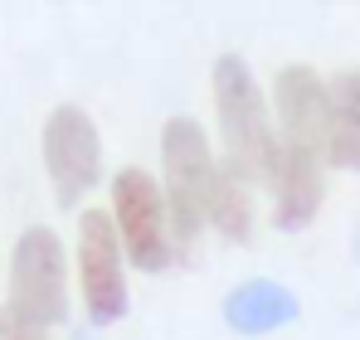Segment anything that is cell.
Segmentation results:
<instances>
[{
	"label": "cell",
	"mask_w": 360,
	"mask_h": 340,
	"mask_svg": "<svg viewBox=\"0 0 360 340\" xmlns=\"http://www.w3.org/2000/svg\"><path fill=\"white\" fill-rule=\"evenodd\" d=\"M224 180V161L214 156L205 126L195 117H166L161 126V190H166V209H171V228H176V248H185L200 224H210L214 195Z\"/></svg>",
	"instance_id": "obj_2"
},
{
	"label": "cell",
	"mask_w": 360,
	"mask_h": 340,
	"mask_svg": "<svg viewBox=\"0 0 360 340\" xmlns=\"http://www.w3.org/2000/svg\"><path fill=\"white\" fill-rule=\"evenodd\" d=\"M210 88H214V117H219V136H224V170H234L243 185H263V170L278 146L273 103H268L263 83L253 78L248 58L219 54L210 68Z\"/></svg>",
	"instance_id": "obj_1"
},
{
	"label": "cell",
	"mask_w": 360,
	"mask_h": 340,
	"mask_svg": "<svg viewBox=\"0 0 360 340\" xmlns=\"http://www.w3.org/2000/svg\"><path fill=\"white\" fill-rule=\"evenodd\" d=\"M263 185L273 195V228L283 233H302L321 214V200H326V180H321V156L302 151L292 141L278 136L273 146V161L263 170Z\"/></svg>",
	"instance_id": "obj_8"
},
{
	"label": "cell",
	"mask_w": 360,
	"mask_h": 340,
	"mask_svg": "<svg viewBox=\"0 0 360 340\" xmlns=\"http://www.w3.org/2000/svg\"><path fill=\"white\" fill-rule=\"evenodd\" d=\"M356 83H360V68H356Z\"/></svg>",
	"instance_id": "obj_13"
},
{
	"label": "cell",
	"mask_w": 360,
	"mask_h": 340,
	"mask_svg": "<svg viewBox=\"0 0 360 340\" xmlns=\"http://www.w3.org/2000/svg\"><path fill=\"white\" fill-rule=\"evenodd\" d=\"M68 253L63 238L49 224H30L15 248H10V311H20L25 321L54 331L68 321Z\"/></svg>",
	"instance_id": "obj_4"
},
{
	"label": "cell",
	"mask_w": 360,
	"mask_h": 340,
	"mask_svg": "<svg viewBox=\"0 0 360 340\" xmlns=\"http://www.w3.org/2000/svg\"><path fill=\"white\" fill-rule=\"evenodd\" d=\"M73 340H83V336H73Z\"/></svg>",
	"instance_id": "obj_15"
},
{
	"label": "cell",
	"mask_w": 360,
	"mask_h": 340,
	"mask_svg": "<svg viewBox=\"0 0 360 340\" xmlns=\"http://www.w3.org/2000/svg\"><path fill=\"white\" fill-rule=\"evenodd\" d=\"M127 253H122L117 224L108 209H83L78 214V248H73V273L83 292V316L88 326H117L131 311V287H127Z\"/></svg>",
	"instance_id": "obj_5"
},
{
	"label": "cell",
	"mask_w": 360,
	"mask_h": 340,
	"mask_svg": "<svg viewBox=\"0 0 360 340\" xmlns=\"http://www.w3.org/2000/svg\"><path fill=\"white\" fill-rule=\"evenodd\" d=\"M108 214L117 224L122 253L136 273H166L176 258V228H171V209H166V190L151 170L122 166L108 185Z\"/></svg>",
	"instance_id": "obj_3"
},
{
	"label": "cell",
	"mask_w": 360,
	"mask_h": 340,
	"mask_svg": "<svg viewBox=\"0 0 360 340\" xmlns=\"http://www.w3.org/2000/svg\"><path fill=\"white\" fill-rule=\"evenodd\" d=\"M210 224L219 228L229 243H248V233H253V185H243L234 170H224V180H219Z\"/></svg>",
	"instance_id": "obj_11"
},
{
	"label": "cell",
	"mask_w": 360,
	"mask_h": 340,
	"mask_svg": "<svg viewBox=\"0 0 360 340\" xmlns=\"http://www.w3.org/2000/svg\"><path fill=\"white\" fill-rule=\"evenodd\" d=\"M273 112L283 126V141H292L302 151L321 156L326 151V131H331V83L316 78V68L307 63H283L273 73Z\"/></svg>",
	"instance_id": "obj_7"
},
{
	"label": "cell",
	"mask_w": 360,
	"mask_h": 340,
	"mask_svg": "<svg viewBox=\"0 0 360 340\" xmlns=\"http://www.w3.org/2000/svg\"><path fill=\"white\" fill-rule=\"evenodd\" d=\"M0 340H54L44 326H34V321H25L20 311H10V306H0Z\"/></svg>",
	"instance_id": "obj_12"
},
{
	"label": "cell",
	"mask_w": 360,
	"mask_h": 340,
	"mask_svg": "<svg viewBox=\"0 0 360 340\" xmlns=\"http://www.w3.org/2000/svg\"><path fill=\"white\" fill-rule=\"evenodd\" d=\"M39 156H44V170H49L54 200H59L63 209H73L103 180V136H98V122L83 112L78 103H59L54 112L44 117Z\"/></svg>",
	"instance_id": "obj_6"
},
{
	"label": "cell",
	"mask_w": 360,
	"mask_h": 340,
	"mask_svg": "<svg viewBox=\"0 0 360 340\" xmlns=\"http://www.w3.org/2000/svg\"><path fill=\"white\" fill-rule=\"evenodd\" d=\"M356 253H360V243H356Z\"/></svg>",
	"instance_id": "obj_14"
},
{
	"label": "cell",
	"mask_w": 360,
	"mask_h": 340,
	"mask_svg": "<svg viewBox=\"0 0 360 340\" xmlns=\"http://www.w3.org/2000/svg\"><path fill=\"white\" fill-rule=\"evenodd\" d=\"M224 326L243 340L273 336V331H288L302 316V296L288 282H273V277H248V282L229 287L224 292V306H219Z\"/></svg>",
	"instance_id": "obj_9"
},
{
	"label": "cell",
	"mask_w": 360,
	"mask_h": 340,
	"mask_svg": "<svg viewBox=\"0 0 360 340\" xmlns=\"http://www.w3.org/2000/svg\"><path fill=\"white\" fill-rule=\"evenodd\" d=\"M321 161L360 175V83H356V68H346V73L331 78V131H326Z\"/></svg>",
	"instance_id": "obj_10"
}]
</instances>
